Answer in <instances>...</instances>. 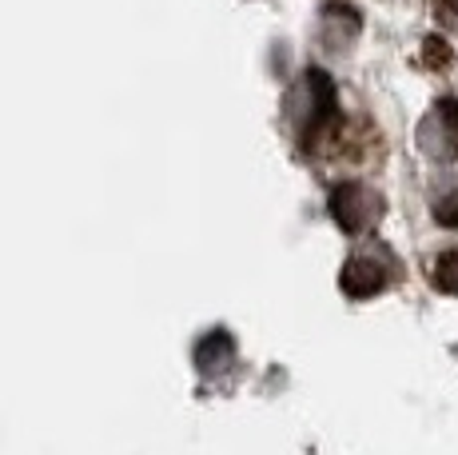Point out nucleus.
<instances>
[{"instance_id": "1", "label": "nucleus", "mask_w": 458, "mask_h": 455, "mask_svg": "<svg viewBox=\"0 0 458 455\" xmlns=\"http://www.w3.org/2000/svg\"><path fill=\"white\" fill-rule=\"evenodd\" d=\"M287 124H292L295 140L303 148H315L323 140V133L339 120V100H335V84L327 73H319V68H311V73H303L299 81L292 84V92H287Z\"/></svg>"}, {"instance_id": "2", "label": "nucleus", "mask_w": 458, "mask_h": 455, "mask_svg": "<svg viewBox=\"0 0 458 455\" xmlns=\"http://www.w3.org/2000/svg\"><path fill=\"white\" fill-rule=\"evenodd\" d=\"M394 279H399V260L375 244V248H359L355 256L343 264L339 288L351 300H371V296H383Z\"/></svg>"}, {"instance_id": "3", "label": "nucleus", "mask_w": 458, "mask_h": 455, "mask_svg": "<svg viewBox=\"0 0 458 455\" xmlns=\"http://www.w3.org/2000/svg\"><path fill=\"white\" fill-rule=\"evenodd\" d=\"M327 208H331V220L351 236H367L371 228L383 220V196L371 188V184H359V180H343L331 188L327 196Z\"/></svg>"}, {"instance_id": "4", "label": "nucleus", "mask_w": 458, "mask_h": 455, "mask_svg": "<svg viewBox=\"0 0 458 455\" xmlns=\"http://www.w3.org/2000/svg\"><path fill=\"white\" fill-rule=\"evenodd\" d=\"M419 148L430 160H458V96H446L419 124Z\"/></svg>"}, {"instance_id": "5", "label": "nucleus", "mask_w": 458, "mask_h": 455, "mask_svg": "<svg viewBox=\"0 0 458 455\" xmlns=\"http://www.w3.org/2000/svg\"><path fill=\"white\" fill-rule=\"evenodd\" d=\"M196 372L204 375V380H216V375L232 372L235 367V339L227 336V331H208L204 339L196 344Z\"/></svg>"}, {"instance_id": "6", "label": "nucleus", "mask_w": 458, "mask_h": 455, "mask_svg": "<svg viewBox=\"0 0 458 455\" xmlns=\"http://www.w3.org/2000/svg\"><path fill=\"white\" fill-rule=\"evenodd\" d=\"M430 284L446 296H458V252H446V256L435 260V268H430Z\"/></svg>"}, {"instance_id": "7", "label": "nucleus", "mask_w": 458, "mask_h": 455, "mask_svg": "<svg viewBox=\"0 0 458 455\" xmlns=\"http://www.w3.org/2000/svg\"><path fill=\"white\" fill-rule=\"evenodd\" d=\"M435 220L443 228H458V188H451L446 196L435 200Z\"/></svg>"}, {"instance_id": "8", "label": "nucleus", "mask_w": 458, "mask_h": 455, "mask_svg": "<svg viewBox=\"0 0 458 455\" xmlns=\"http://www.w3.org/2000/svg\"><path fill=\"white\" fill-rule=\"evenodd\" d=\"M438 8H443L446 16H458V0H438Z\"/></svg>"}]
</instances>
